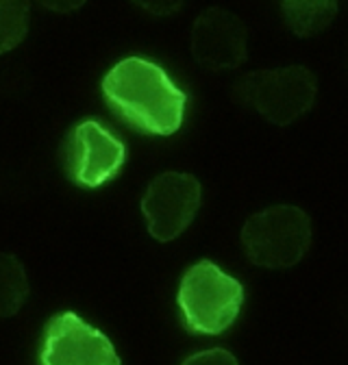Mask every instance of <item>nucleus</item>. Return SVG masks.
I'll list each match as a JSON object with an SVG mask.
<instances>
[{"label":"nucleus","mask_w":348,"mask_h":365,"mask_svg":"<svg viewBox=\"0 0 348 365\" xmlns=\"http://www.w3.org/2000/svg\"><path fill=\"white\" fill-rule=\"evenodd\" d=\"M103 96L124 122L144 133L172 135L185 118V91L161 66L142 57L116 63L103 78Z\"/></svg>","instance_id":"f257e3e1"},{"label":"nucleus","mask_w":348,"mask_h":365,"mask_svg":"<svg viewBox=\"0 0 348 365\" xmlns=\"http://www.w3.org/2000/svg\"><path fill=\"white\" fill-rule=\"evenodd\" d=\"M179 309L183 324L194 335L225 333L240 315L242 283L211 261L194 263L181 279Z\"/></svg>","instance_id":"f03ea898"},{"label":"nucleus","mask_w":348,"mask_h":365,"mask_svg":"<svg viewBox=\"0 0 348 365\" xmlns=\"http://www.w3.org/2000/svg\"><path fill=\"white\" fill-rule=\"evenodd\" d=\"M318 91V81L304 66L259 70L242 76L233 87L235 98L272 124L285 126L304 115Z\"/></svg>","instance_id":"7ed1b4c3"},{"label":"nucleus","mask_w":348,"mask_h":365,"mask_svg":"<svg viewBox=\"0 0 348 365\" xmlns=\"http://www.w3.org/2000/svg\"><path fill=\"white\" fill-rule=\"evenodd\" d=\"M312 242L309 215L294 205H275L250 215L242 228L248 259L259 267L283 269L296 265Z\"/></svg>","instance_id":"20e7f679"},{"label":"nucleus","mask_w":348,"mask_h":365,"mask_svg":"<svg viewBox=\"0 0 348 365\" xmlns=\"http://www.w3.org/2000/svg\"><path fill=\"white\" fill-rule=\"evenodd\" d=\"M203 198L200 182L192 174L165 172L159 174L142 198V211L148 233L157 242L179 237L194 220Z\"/></svg>","instance_id":"39448f33"},{"label":"nucleus","mask_w":348,"mask_h":365,"mask_svg":"<svg viewBox=\"0 0 348 365\" xmlns=\"http://www.w3.org/2000/svg\"><path fill=\"white\" fill-rule=\"evenodd\" d=\"M39 365H120V359L105 333L63 311L44 331Z\"/></svg>","instance_id":"423d86ee"},{"label":"nucleus","mask_w":348,"mask_h":365,"mask_svg":"<svg viewBox=\"0 0 348 365\" xmlns=\"http://www.w3.org/2000/svg\"><path fill=\"white\" fill-rule=\"evenodd\" d=\"M124 144L96 120L72 128L66 142V172L81 187H101L124 165Z\"/></svg>","instance_id":"0eeeda50"},{"label":"nucleus","mask_w":348,"mask_h":365,"mask_svg":"<svg viewBox=\"0 0 348 365\" xmlns=\"http://www.w3.org/2000/svg\"><path fill=\"white\" fill-rule=\"evenodd\" d=\"M248 33L244 22L222 9L209 7L192 26V55L207 70H233L248 57Z\"/></svg>","instance_id":"6e6552de"},{"label":"nucleus","mask_w":348,"mask_h":365,"mask_svg":"<svg viewBox=\"0 0 348 365\" xmlns=\"http://www.w3.org/2000/svg\"><path fill=\"white\" fill-rule=\"evenodd\" d=\"M281 14L294 35L314 37L335 20L337 0H281Z\"/></svg>","instance_id":"1a4fd4ad"},{"label":"nucleus","mask_w":348,"mask_h":365,"mask_svg":"<svg viewBox=\"0 0 348 365\" xmlns=\"http://www.w3.org/2000/svg\"><path fill=\"white\" fill-rule=\"evenodd\" d=\"M29 298L24 265L14 255H0V317L18 313Z\"/></svg>","instance_id":"9d476101"},{"label":"nucleus","mask_w":348,"mask_h":365,"mask_svg":"<svg viewBox=\"0 0 348 365\" xmlns=\"http://www.w3.org/2000/svg\"><path fill=\"white\" fill-rule=\"evenodd\" d=\"M31 0H0V55L26 37Z\"/></svg>","instance_id":"9b49d317"},{"label":"nucleus","mask_w":348,"mask_h":365,"mask_svg":"<svg viewBox=\"0 0 348 365\" xmlns=\"http://www.w3.org/2000/svg\"><path fill=\"white\" fill-rule=\"evenodd\" d=\"M183 365H237V359L225 348H211L188 356Z\"/></svg>","instance_id":"f8f14e48"},{"label":"nucleus","mask_w":348,"mask_h":365,"mask_svg":"<svg viewBox=\"0 0 348 365\" xmlns=\"http://www.w3.org/2000/svg\"><path fill=\"white\" fill-rule=\"evenodd\" d=\"M133 3L153 16H172L183 7L185 0H133Z\"/></svg>","instance_id":"ddd939ff"},{"label":"nucleus","mask_w":348,"mask_h":365,"mask_svg":"<svg viewBox=\"0 0 348 365\" xmlns=\"http://www.w3.org/2000/svg\"><path fill=\"white\" fill-rule=\"evenodd\" d=\"M37 3L48 9V11H57V14H72L76 9H81L85 5V0H37Z\"/></svg>","instance_id":"4468645a"}]
</instances>
